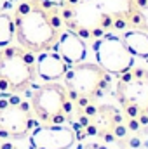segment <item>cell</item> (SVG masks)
Here are the masks:
<instances>
[{"instance_id":"obj_1","label":"cell","mask_w":148,"mask_h":149,"mask_svg":"<svg viewBox=\"0 0 148 149\" xmlns=\"http://www.w3.org/2000/svg\"><path fill=\"white\" fill-rule=\"evenodd\" d=\"M12 21L16 40L33 54L51 50L61 35V17L56 9L45 5V0H21Z\"/></svg>"},{"instance_id":"obj_2","label":"cell","mask_w":148,"mask_h":149,"mask_svg":"<svg viewBox=\"0 0 148 149\" xmlns=\"http://www.w3.org/2000/svg\"><path fill=\"white\" fill-rule=\"evenodd\" d=\"M115 97L132 127L148 123V70L131 68L120 74L115 85Z\"/></svg>"},{"instance_id":"obj_3","label":"cell","mask_w":148,"mask_h":149,"mask_svg":"<svg viewBox=\"0 0 148 149\" xmlns=\"http://www.w3.org/2000/svg\"><path fill=\"white\" fill-rule=\"evenodd\" d=\"M37 76L33 52L21 45L0 49V92L16 94L26 90Z\"/></svg>"},{"instance_id":"obj_4","label":"cell","mask_w":148,"mask_h":149,"mask_svg":"<svg viewBox=\"0 0 148 149\" xmlns=\"http://www.w3.org/2000/svg\"><path fill=\"white\" fill-rule=\"evenodd\" d=\"M65 87L70 99L77 104H87L96 101L110 85V74L98 63H78L72 64L65 73Z\"/></svg>"},{"instance_id":"obj_5","label":"cell","mask_w":148,"mask_h":149,"mask_svg":"<svg viewBox=\"0 0 148 149\" xmlns=\"http://www.w3.org/2000/svg\"><path fill=\"white\" fill-rule=\"evenodd\" d=\"M32 109L47 125L63 123L70 111V95L65 85L58 81H45L32 94Z\"/></svg>"},{"instance_id":"obj_6","label":"cell","mask_w":148,"mask_h":149,"mask_svg":"<svg viewBox=\"0 0 148 149\" xmlns=\"http://www.w3.org/2000/svg\"><path fill=\"white\" fill-rule=\"evenodd\" d=\"M94 101L87 102V104H78L82 114L80 118L85 121L89 120V134H96L106 141H117L120 137H124L127 134L125 127H124V118L117 108H113L110 104H92Z\"/></svg>"},{"instance_id":"obj_7","label":"cell","mask_w":148,"mask_h":149,"mask_svg":"<svg viewBox=\"0 0 148 149\" xmlns=\"http://www.w3.org/2000/svg\"><path fill=\"white\" fill-rule=\"evenodd\" d=\"M98 64L108 74H122L134 68V56L124 43L122 37L115 33L101 35L92 45Z\"/></svg>"},{"instance_id":"obj_8","label":"cell","mask_w":148,"mask_h":149,"mask_svg":"<svg viewBox=\"0 0 148 149\" xmlns=\"http://www.w3.org/2000/svg\"><path fill=\"white\" fill-rule=\"evenodd\" d=\"M33 118L30 106L16 97H0V137L25 139L30 135Z\"/></svg>"},{"instance_id":"obj_9","label":"cell","mask_w":148,"mask_h":149,"mask_svg":"<svg viewBox=\"0 0 148 149\" xmlns=\"http://www.w3.org/2000/svg\"><path fill=\"white\" fill-rule=\"evenodd\" d=\"M78 141L73 127L54 123L38 127L30 135V144L33 149H70Z\"/></svg>"},{"instance_id":"obj_10","label":"cell","mask_w":148,"mask_h":149,"mask_svg":"<svg viewBox=\"0 0 148 149\" xmlns=\"http://www.w3.org/2000/svg\"><path fill=\"white\" fill-rule=\"evenodd\" d=\"M54 52H58L70 66L72 64H78L85 59L87 56V47H85V42L82 40V37H78L75 31L72 30H66L63 31L58 42L54 43Z\"/></svg>"},{"instance_id":"obj_11","label":"cell","mask_w":148,"mask_h":149,"mask_svg":"<svg viewBox=\"0 0 148 149\" xmlns=\"http://www.w3.org/2000/svg\"><path fill=\"white\" fill-rule=\"evenodd\" d=\"M35 70H37V76L42 78L44 81H58L59 78L65 76L68 70V63L58 52L45 50L40 52L35 59Z\"/></svg>"},{"instance_id":"obj_12","label":"cell","mask_w":148,"mask_h":149,"mask_svg":"<svg viewBox=\"0 0 148 149\" xmlns=\"http://www.w3.org/2000/svg\"><path fill=\"white\" fill-rule=\"evenodd\" d=\"M120 17L127 26L148 31V0H129V7Z\"/></svg>"},{"instance_id":"obj_13","label":"cell","mask_w":148,"mask_h":149,"mask_svg":"<svg viewBox=\"0 0 148 149\" xmlns=\"http://www.w3.org/2000/svg\"><path fill=\"white\" fill-rule=\"evenodd\" d=\"M124 43L127 45V49L131 50L132 56L148 59V31L145 30H129L122 35Z\"/></svg>"},{"instance_id":"obj_14","label":"cell","mask_w":148,"mask_h":149,"mask_svg":"<svg viewBox=\"0 0 148 149\" xmlns=\"http://www.w3.org/2000/svg\"><path fill=\"white\" fill-rule=\"evenodd\" d=\"M14 40V21L7 12H0V49L11 45Z\"/></svg>"},{"instance_id":"obj_15","label":"cell","mask_w":148,"mask_h":149,"mask_svg":"<svg viewBox=\"0 0 148 149\" xmlns=\"http://www.w3.org/2000/svg\"><path fill=\"white\" fill-rule=\"evenodd\" d=\"M80 149H106V148L101 146V144H98V142H85V144H82Z\"/></svg>"},{"instance_id":"obj_16","label":"cell","mask_w":148,"mask_h":149,"mask_svg":"<svg viewBox=\"0 0 148 149\" xmlns=\"http://www.w3.org/2000/svg\"><path fill=\"white\" fill-rule=\"evenodd\" d=\"M11 5V0H0V12H4Z\"/></svg>"},{"instance_id":"obj_17","label":"cell","mask_w":148,"mask_h":149,"mask_svg":"<svg viewBox=\"0 0 148 149\" xmlns=\"http://www.w3.org/2000/svg\"><path fill=\"white\" fill-rule=\"evenodd\" d=\"M45 2H51V3H58V2H65V0H45Z\"/></svg>"}]
</instances>
